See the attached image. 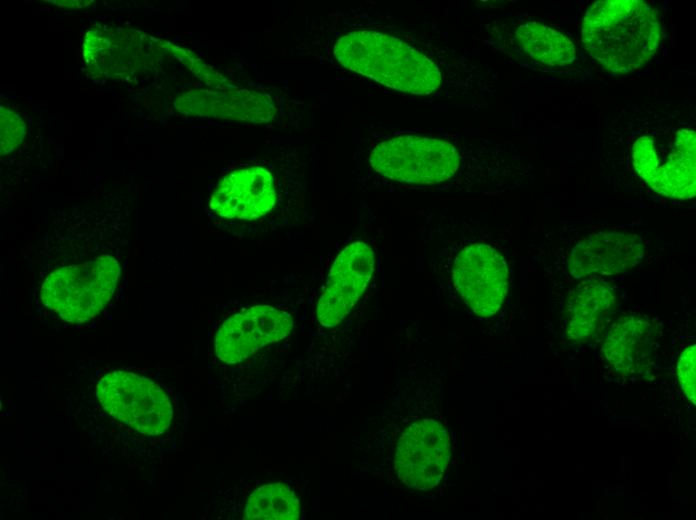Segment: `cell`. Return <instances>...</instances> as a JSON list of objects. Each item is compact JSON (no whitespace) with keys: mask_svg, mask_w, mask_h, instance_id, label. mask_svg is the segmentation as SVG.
<instances>
[{"mask_svg":"<svg viewBox=\"0 0 696 520\" xmlns=\"http://www.w3.org/2000/svg\"><path fill=\"white\" fill-rule=\"evenodd\" d=\"M293 327L291 316L270 305H255L229 317L218 329L214 348L218 359L236 364L260 348L285 338Z\"/></svg>","mask_w":696,"mask_h":520,"instance_id":"9","label":"cell"},{"mask_svg":"<svg viewBox=\"0 0 696 520\" xmlns=\"http://www.w3.org/2000/svg\"><path fill=\"white\" fill-rule=\"evenodd\" d=\"M374 270V254L364 242L346 246L334 261L318 300L316 316L324 327L339 324L363 294Z\"/></svg>","mask_w":696,"mask_h":520,"instance_id":"10","label":"cell"},{"mask_svg":"<svg viewBox=\"0 0 696 520\" xmlns=\"http://www.w3.org/2000/svg\"><path fill=\"white\" fill-rule=\"evenodd\" d=\"M125 227L105 217L51 229L36 252L42 305L72 324L95 318L111 300L122 273Z\"/></svg>","mask_w":696,"mask_h":520,"instance_id":"1","label":"cell"},{"mask_svg":"<svg viewBox=\"0 0 696 520\" xmlns=\"http://www.w3.org/2000/svg\"><path fill=\"white\" fill-rule=\"evenodd\" d=\"M615 302L612 290L603 282L586 280L579 284L568 299V338L576 341L591 338L610 315Z\"/></svg>","mask_w":696,"mask_h":520,"instance_id":"15","label":"cell"},{"mask_svg":"<svg viewBox=\"0 0 696 520\" xmlns=\"http://www.w3.org/2000/svg\"><path fill=\"white\" fill-rule=\"evenodd\" d=\"M300 503L295 493L283 483L265 484L252 492L244 509L247 520H296Z\"/></svg>","mask_w":696,"mask_h":520,"instance_id":"17","label":"cell"},{"mask_svg":"<svg viewBox=\"0 0 696 520\" xmlns=\"http://www.w3.org/2000/svg\"><path fill=\"white\" fill-rule=\"evenodd\" d=\"M452 278L462 300L481 317L494 315L507 294V264L488 244L474 243L463 248L454 260Z\"/></svg>","mask_w":696,"mask_h":520,"instance_id":"7","label":"cell"},{"mask_svg":"<svg viewBox=\"0 0 696 520\" xmlns=\"http://www.w3.org/2000/svg\"><path fill=\"white\" fill-rule=\"evenodd\" d=\"M661 20L655 7L642 0H600L592 3L581 25V41L593 60L612 73L641 69L657 53Z\"/></svg>","mask_w":696,"mask_h":520,"instance_id":"3","label":"cell"},{"mask_svg":"<svg viewBox=\"0 0 696 520\" xmlns=\"http://www.w3.org/2000/svg\"><path fill=\"white\" fill-rule=\"evenodd\" d=\"M333 53L345 68L400 92L429 95L438 91L443 82L435 60L387 33L349 32L336 41Z\"/></svg>","mask_w":696,"mask_h":520,"instance_id":"4","label":"cell"},{"mask_svg":"<svg viewBox=\"0 0 696 520\" xmlns=\"http://www.w3.org/2000/svg\"><path fill=\"white\" fill-rule=\"evenodd\" d=\"M96 397L113 418L144 435H160L170 426L173 409L167 394L153 381L116 370L97 383Z\"/></svg>","mask_w":696,"mask_h":520,"instance_id":"6","label":"cell"},{"mask_svg":"<svg viewBox=\"0 0 696 520\" xmlns=\"http://www.w3.org/2000/svg\"><path fill=\"white\" fill-rule=\"evenodd\" d=\"M643 255L644 242L640 236L620 231H598L573 246L567 268L577 279L610 276L633 268Z\"/></svg>","mask_w":696,"mask_h":520,"instance_id":"11","label":"cell"},{"mask_svg":"<svg viewBox=\"0 0 696 520\" xmlns=\"http://www.w3.org/2000/svg\"><path fill=\"white\" fill-rule=\"evenodd\" d=\"M655 329L651 322L639 317H626L614 322L606 333L602 351L616 370L633 373L640 370L652 355Z\"/></svg>","mask_w":696,"mask_h":520,"instance_id":"14","label":"cell"},{"mask_svg":"<svg viewBox=\"0 0 696 520\" xmlns=\"http://www.w3.org/2000/svg\"><path fill=\"white\" fill-rule=\"evenodd\" d=\"M605 146L620 149L632 171L658 195L678 200L696 193V121L689 102L630 103L610 121Z\"/></svg>","mask_w":696,"mask_h":520,"instance_id":"2","label":"cell"},{"mask_svg":"<svg viewBox=\"0 0 696 520\" xmlns=\"http://www.w3.org/2000/svg\"><path fill=\"white\" fill-rule=\"evenodd\" d=\"M459 148L450 141L422 135H399L376 145L372 168L388 179L414 185H435L460 169Z\"/></svg>","mask_w":696,"mask_h":520,"instance_id":"5","label":"cell"},{"mask_svg":"<svg viewBox=\"0 0 696 520\" xmlns=\"http://www.w3.org/2000/svg\"><path fill=\"white\" fill-rule=\"evenodd\" d=\"M514 40L531 59L549 67H564L576 58V48L568 37L538 21L520 23Z\"/></svg>","mask_w":696,"mask_h":520,"instance_id":"16","label":"cell"},{"mask_svg":"<svg viewBox=\"0 0 696 520\" xmlns=\"http://www.w3.org/2000/svg\"><path fill=\"white\" fill-rule=\"evenodd\" d=\"M180 112L254 123L267 122L275 114L273 100L250 90L196 91L177 99Z\"/></svg>","mask_w":696,"mask_h":520,"instance_id":"13","label":"cell"},{"mask_svg":"<svg viewBox=\"0 0 696 520\" xmlns=\"http://www.w3.org/2000/svg\"><path fill=\"white\" fill-rule=\"evenodd\" d=\"M10 123L1 118V155L12 152L22 141L24 136V126L18 115L10 112L8 115Z\"/></svg>","mask_w":696,"mask_h":520,"instance_id":"19","label":"cell"},{"mask_svg":"<svg viewBox=\"0 0 696 520\" xmlns=\"http://www.w3.org/2000/svg\"><path fill=\"white\" fill-rule=\"evenodd\" d=\"M275 202L271 173L263 167L254 166L226 175L212 193L209 207L222 218L253 220L267 214Z\"/></svg>","mask_w":696,"mask_h":520,"instance_id":"12","label":"cell"},{"mask_svg":"<svg viewBox=\"0 0 696 520\" xmlns=\"http://www.w3.org/2000/svg\"><path fill=\"white\" fill-rule=\"evenodd\" d=\"M695 344L685 348L681 353L677 364L678 378L686 396L696 404L695 400V364L696 349Z\"/></svg>","mask_w":696,"mask_h":520,"instance_id":"18","label":"cell"},{"mask_svg":"<svg viewBox=\"0 0 696 520\" xmlns=\"http://www.w3.org/2000/svg\"><path fill=\"white\" fill-rule=\"evenodd\" d=\"M450 458V440L446 428L433 419L411 424L398 440L395 468L407 487L429 490L442 480Z\"/></svg>","mask_w":696,"mask_h":520,"instance_id":"8","label":"cell"}]
</instances>
